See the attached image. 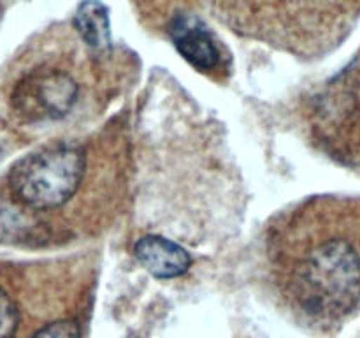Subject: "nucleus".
Segmentation results:
<instances>
[{
	"label": "nucleus",
	"mask_w": 360,
	"mask_h": 338,
	"mask_svg": "<svg viewBox=\"0 0 360 338\" xmlns=\"http://www.w3.org/2000/svg\"><path fill=\"white\" fill-rule=\"evenodd\" d=\"M334 199H311L278 218L269 259L281 294L316 324H334L360 305V229Z\"/></svg>",
	"instance_id": "1"
},
{
	"label": "nucleus",
	"mask_w": 360,
	"mask_h": 338,
	"mask_svg": "<svg viewBox=\"0 0 360 338\" xmlns=\"http://www.w3.org/2000/svg\"><path fill=\"white\" fill-rule=\"evenodd\" d=\"M86 171L83 146L55 143L25 155L0 182V242H34L39 217L77 194Z\"/></svg>",
	"instance_id": "2"
},
{
	"label": "nucleus",
	"mask_w": 360,
	"mask_h": 338,
	"mask_svg": "<svg viewBox=\"0 0 360 338\" xmlns=\"http://www.w3.org/2000/svg\"><path fill=\"white\" fill-rule=\"evenodd\" d=\"M79 99V84L60 67L41 65L28 70L11 92V108L25 122L60 120Z\"/></svg>",
	"instance_id": "3"
},
{
	"label": "nucleus",
	"mask_w": 360,
	"mask_h": 338,
	"mask_svg": "<svg viewBox=\"0 0 360 338\" xmlns=\"http://www.w3.org/2000/svg\"><path fill=\"white\" fill-rule=\"evenodd\" d=\"M169 35L183 58L199 70H213L220 63V51L199 18L176 14L169 25Z\"/></svg>",
	"instance_id": "4"
},
{
	"label": "nucleus",
	"mask_w": 360,
	"mask_h": 338,
	"mask_svg": "<svg viewBox=\"0 0 360 338\" xmlns=\"http://www.w3.org/2000/svg\"><path fill=\"white\" fill-rule=\"evenodd\" d=\"M136 257L157 278H176L186 273L192 257L178 243L162 236H144L136 243Z\"/></svg>",
	"instance_id": "5"
},
{
	"label": "nucleus",
	"mask_w": 360,
	"mask_h": 338,
	"mask_svg": "<svg viewBox=\"0 0 360 338\" xmlns=\"http://www.w3.org/2000/svg\"><path fill=\"white\" fill-rule=\"evenodd\" d=\"M74 25L81 39L91 49H108L111 44V23L108 7L98 0H84L79 4L74 16Z\"/></svg>",
	"instance_id": "6"
},
{
	"label": "nucleus",
	"mask_w": 360,
	"mask_h": 338,
	"mask_svg": "<svg viewBox=\"0 0 360 338\" xmlns=\"http://www.w3.org/2000/svg\"><path fill=\"white\" fill-rule=\"evenodd\" d=\"M20 326V310L11 292L0 284V338H14Z\"/></svg>",
	"instance_id": "7"
},
{
	"label": "nucleus",
	"mask_w": 360,
	"mask_h": 338,
	"mask_svg": "<svg viewBox=\"0 0 360 338\" xmlns=\"http://www.w3.org/2000/svg\"><path fill=\"white\" fill-rule=\"evenodd\" d=\"M30 338H81V327L72 319H60L46 324Z\"/></svg>",
	"instance_id": "8"
}]
</instances>
